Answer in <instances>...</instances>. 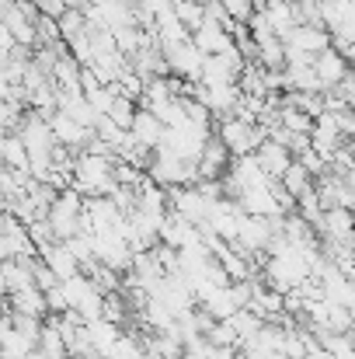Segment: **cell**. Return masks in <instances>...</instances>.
<instances>
[{
  "label": "cell",
  "mask_w": 355,
  "mask_h": 359,
  "mask_svg": "<svg viewBox=\"0 0 355 359\" xmlns=\"http://www.w3.org/2000/svg\"><path fill=\"white\" fill-rule=\"evenodd\" d=\"M216 136L234 150V157H244V154H254L272 133L261 122H244V119H237V116H227V119H220V126H216Z\"/></svg>",
  "instance_id": "1"
},
{
  "label": "cell",
  "mask_w": 355,
  "mask_h": 359,
  "mask_svg": "<svg viewBox=\"0 0 355 359\" xmlns=\"http://www.w3.org/2000/svg\"><path fill=\"white\" fill-rule=\"evenodd\" d=\"M63 286H67V297H70V307H74V311H81L88 321L105 318V290H102L91 276L77 272V276L67 279Z\"/></svg>",
  "instance_id": "2"
},
{
  "label": "cell",
  "mask_w": 355,
  "mask_h": 359,
  "mask_svg": "<svg viewBox=\"0 0 355 359\" xmlns=\"http://www.w3.org/2000/svg\"><path fill=\"white\" fill-rule=\"evenodd\" d=\"M164 56L171 63V74L185 77V81H202V67H206V53L195 46V39H185V42H174V46H164Z\"/></svg>",
  "instance_id": "3"
},
{
  "label": "cell",
  "mask_w": 355,
  "mask_h": 359,
  "mask_svg": "<svg viewBox=\"0 0 355 359\" xmlns=\"http://www.w3.org/2000/svg\"><path fill=\"white\" fill-rule=\"evenodd\" d=\"M171 192V210L185 220H192L195 227L209 220V199L199 192V185H174L167 189Z\"/></svg>",
  "instance_id": "4"
},
{
  "label": "cell",
  "mask_w": 355,
  "mask_h": 359,
  "mask_svg": "<svg viewBox=\"0 0 355 359\" xmlns=\"http://www.w3.org/2000/svg\"><path fill=\"white\" fill-rule=\"evenodd\" d=\"M230 164H234V150L213 133L202 147V157H199V182L202 178H223L230 171Z\"/></svg>",
  "instance_id": "5"
},
{
  "label": "cell",
  "mask_w": 355,
  "mask_h": 359,
  "mask_svg": "<svg viewBox=\"0 0 355 359\" xmlns=\"http://www.w3.org/2000/svg\"><path fill=\"white\" fill-rule=\"evenodd\" d=\"M345 133H342V122H338V116L335 112H324L321 119H317V126H314V133H310V143H314V150L317 154H324L328 161L335 157V150H342L345 147Z\"/></svg>",
  "instance_id": "6"
},
{
  "label": "cell",
  "mask_w": 355,
  "mask_h": 359,
  "mask_svg": "<svg viewBox=\"0 0 355 359\" xmlns=\"http://www.w3.org/2000/svg\"><path fill=\"white\" fill-rule=\"evenodd\" d=\"M282 42H286L289 49H300V53L317 56V53H324L328 46H335V35H331L328 28H317V25H296Z\"/></svg>",
  "instance_id": "7"
},
{
  "label": "cell",
  "mask_w": 355,
  "mask_h": 359,
  "mask_svg": "<svg viewBox=\"0 0 355 359\" xmlns=\"http://www.w3.org/2000/svg\"><path fill=\"white\" fill-rule=\"evenodd\" d=\"M314 67H317V74H321V81H324V88L331 91V88H338L349 74H352V63L345 60V53L342 49H335V46H328L324 53H317L314 56Z\"/></svg>",
  "instance_id": "8"
},
{
  "label": "cell",
  "mask_w": 355,
  "mask_h": 359,
  "mask_svg": "<svg viewBox=\"0 0 355 359\" xmlns=\"http://www.w3.org/2000/svg\"><path fill=\"white\" fill-rule=\"evenodd\" d=\"M53 133H56V140L60 143H67V147H74V150H88V143L95 140V129L91 126H84V122H77L74 116H67L63 109L53 116Z\"/></svg>",
  "instance_id": "9"
},
{
  "label": "cell",
  "mask_w": 355,
  "mask_h": 359,
  "mask_svg": "<svg viewBox=\"0 0 355 359\" xmlns=\"http://www.w3.org/2000/svg\"><path fill=\"white\" fill-rule=\"evenodd\" d=\"M254 154H258L261 168L268 171V178H275V182H279V178H282V175L289 171V164L296 161V154H293V150H289L286 143L272 140V136H268V140H265V143H261V147H258Z\"/></svg>",
  "instance_id": "10"
},
{
  "label": "cell",
  "mask_w": 355,
  "mask_h": 359,
  "mask_svg": "<svg viewBox=\"0 0 355 359\" xmlns=\"http://www.w3.org/2000/svg\"><path fill=\"white\" fill-rule=\"evenodd\" d=\"M132 136L139 140V143H146V147H160L164 143V136H167V126L164 119L153 112V109H143L139 105V112H136V119H132Z\"/></svg>",
  "instance_id": "11"
},
{
  "label": "cell",
  "mask_w": 355,
  "mask_h": 359,
  "mask_svg": "<svg viewBox=\"0 0 355 359\" xmlns=\"http://www.w3.org/2000/svg\"><path fill=\"white\" fill-rule=\"evenodd\" d=\"M39 255H42V258L49 262V269H53V272H56V276H60L63 283H67V279H74V276L81 272V262H77V255H74V251L67 248V241H56V244L42 248Z\"/></svg>",
  "instance_id": "12"
},
{
  "label": "cell",
  "mask_w": 355,
  "mask_h": 359,
  "mask_svg": "<svg viewBox=\"0 0 355 359\" xmlns=\"http://www.w3.org/2000/svg\"><path fill=\"white\" fill-rule=\"evenodd\" d=\"M192 39H195V46H199L206 56H216V53H223V49H230V46H234V35H230L220 21H206Z\"/></svg>",
  "instance_id": "13"
},
{
  "label": "cell",
  "mask_w": 355,
  "mask_h": 359,
  "mask_svg": "<svg viewBox=\"0 0 355 359\" xmlns=\"http://www.w3.org/2000/svg\"><path fill=\"white\" fill-rule=\"evenodd\" d=\"M7 307L18 314H32V318H49V300L39 286H28L21 293H7Z\"/></svg>",
  "instance_id": "14"
},
{
  "label": "cell",
  "mask_w": 355,
  "mask_h": 359,
  "mask_svg": "<svg viewBox=\"0 0 355 359\" xmlns=\"http://www.w3.org/2000/svg\"><path fill=\"white\" fill-rule=\"evenodd\" d=\"M286 74H289V91H314V95H324L328 91L314 63H289Z\"/></svg>",
  "instance_id": "15"
},
{
  "label": "cell",
  "mask_w": 355,
  "mask_h": 359,
  "mask_svg": "<svg viewBox=\"0 0 355 359\" xmlns=\"http://www.w3.org/2000/svg\"><path fill=\"white\" fill-rule=\"evenodd\" d=\"M279 182L286 185V192H289V196H296V199H300L303 192H310V189H314V182H317V178H314V171H310V168H307V164L296 157V161L289 164V171H286Z\"/></svg>",
  "instance_id": "16"
},
{
  "label": "cell",
  "mask_w": 355,
  "mask_h": 359,
  "mask_svg": "<svg viewBox=\"0 0 355 359\" xmlns=\"http://www.w3.org/2000/svg\"><path fill=\"white\" fill-rule=\"evenodd\" d=\"M0 154H4V164H7V168L32 171V154H28V147H25V140H21L18 133H7V136H4Z\"/></svg>",
  "instance_id": "17"
},
{
  "label": "cell",
  "mask_w": 355,
  "mask_h": 359,
  "mask_svg": "<svg viewBox=\"0 0 355 359\" xmlns=\"http://www.w3.org/2000/svg\"><path fill=\"white\" fill-rule=\"evenodd\" d=\"M88 332H91V342L98 346V353H102V356H109V353H112V346L122 339L118 325L116 321H109V318H95V321H88Z\"/></svg>",
  "instance_id": "18"
},
{
  "label": "cell",
  "mask_w": 355,
  "mask_h": 359,
  "mask_svg": "<svg viewBox=\"0 0 355 359\" xmlns=\"http://www.w3.org/2000/svg\"><path fill=\"white\" fill-rule=\"evenodd\" d=\"M258 63H261L265 70H286V42H282L279 35L261 39V42H258Z\"/></svg>",
  "instance_id": "19"
},
{
  "label": "cell",
  "mask_w": 355,
  "mask_h": 359,
  "mask_svg": "<svg viewBox=\"0 0 355 359\" xmlns=\"http://www.w3.org/2000/svg\"><path fill=\"white\" fill-rule=\"evenodd\" d=\"M202 84L216 88V84H237V74L230 70V63L216 53V56H206V67H202Z\"/></svg>",
  "instance_id": "20"
},
{
  "label": "cell",
  "mask_w": 355,
  "mask_h": 359,
  "mask_svg": "<svg viewBox=\"0 0 355 359\" xmlns=\"http://www.w3.org/2000/svg\"><path fill=\"white\" fill-rule=\"evenodd\" d=\"M88 28H91V25H88V14H84L81 7H67V11L60 14V32H63V42L81 39Z\"/></svg>",
  "instance_id": "21"
},
{
  "label": "cell",
  "mask_w": 355,
  "mask_h": 359,
  "mask_svg": "<svg viewBox=\"0 0 355 359\" xmlns=\"http://www.w3.org/2000/svg\"><path fill=\"white\" fill-rule=\"evenodd\" d=\"M174 11H178V18L185 21V28L192 35L206 25V4L202 0H181V4H174Z\"/></svg>",
  "instance_id": "22"
},
{
  "label": "cell",
  "mask_w": 355,
  "mask_h": 359,
  "mask_svg": "<svg viewBox=\"0 0 355 359\" xmlns=\"http://www.w3.org/2000/svg\"><path fill=\"white\" fill-rule=\"evenodd\" d=\"M227 321L237 328V335H240V339H254V335L265 328V318H258L251 307H240L234 318H227Z\"/></svg>",
  "instance_id": "23"
},
{
  "label": "cell",
  "mask_w": 355,
  "mask_h": 359,
  "mask_svg": "<svg viewBox=\"0 0 355 359\" xmlns=\"http://www.w3.org/2000/svg\"><path fill=\"white\" fill-rule=\"evenodd\" d=\"M282 126L289 129V133H314V126H317V119L314 116H307L303 109H293V105H282Z\"/></svg>",
  "instance_id": "24"
},
{
  "label": "cell",
  "mask_w": 355,
  "mask_h": 359,
  "mask_svg": "<svg viewBox=\"0 0 355 359\" xmlns=\"http://www.w3.org/2000/svg\"><path fill=\"white\" fill-rule=\"evenodd\" d=\"M136 112H139V102H136V98H129V95H118L109 116H112V119H116L122 129H132V119H136Z\"/></svg>",
  "instance_id": "25"
},
{
  "label": "cell",
  "mask_w": 355,
  "mask_h": 359,
  "mask_svg": "<svg viewBox=\"0 0 355 359\" xmlns=\"http://www.w3.org/2000/svg\"><path fill=\"white\" fill-rule=\"evenodd\" d=\"M67 46H70V56H74L81 67H95V39H91V28H88L81 39L67 42Z\"/></svg>",
  "instance_id": "26"
},
{
  "label": "cell",
  "mask_w": 355,
  "mask_h": 359,
  "mask_svg": "<svg viewBox=\"0 0 355 359\" xmlns=\"http://www.w3.org/2000/svg\"><path fill=\"white\" fill-rule=\"evenodd\" d=\"M209 342H213L216 349H230V346H237V349H240V342H244V339L237 335V328L230 325V321H220V325L209 332Z\"/></svg>",
  "instance_id": "27"
},
{
  "label": "cell",
  "mask_w": 355,
  "mask_h": 359,
  "mask_svg": "<svg viewBox=\"0 0 355 359\" xmlns=\"http://www.w3.org/2000/svg\"><path fill=\"white\" fill-rule=\"evenodd\" d=\"M60 283H63V279H60V276L49 269V262L39 255V262H35V286H39L42 293H49V290H53V286H60Z\"/></svg>",
  "instance_id": "28"
},
{
  "label": "cell",
  "mask_w": 355,
  "mask_h": 359,
  "mask_svg": "<svg viewBox=\"0 0 355 359\" xmlns=\"http://www.w3.org/2000/svg\"><path fill=\"white\" fill-rule=\"evenodd\" d=\"M46 300H49V314H67V311H74L70 307V297H67V286L60 283V286H53L49 293H46Z\"/></svg>",
  "instance_id": "29"
},
{
  "label": "cell",
  "mask_w": 355,
  "mask_h": 359,
  "mask_svg": "<svg viewBox=\"0 0 355 359\" xmlns=\"http://www.w3.org/2000/svg\"><path fill=\"white\" fill-rule=\"evenodd\" d=\"M223 7L234 21H244V25L254 18V0H223Z\"/></svg>",
  "instance_id": "30"
},
{
  "label": "cell",
  "mask_w": 355,
  "mask_h": 359,
  "mask_svg": "<svg viewBox=\"0 0 355 359\" xmlns=\"http://www.w3.org/2000/svg\"><path fill=\"white\" fill-rule=\"evenodd\" d=\"M338 116V122H342V133L349 136L355 143V109H345V112H335Z\"/></svg>",
  "instance_id": "31"
},
{
  "label": "cell",
  "mask_w": 355,
  "mask_h": 359,
  "mask_svg": "<svg viewBox=\"0 0 355 359\" xmlns=\"http://www.w3.org/2000/svg\"><path fill=\"white\" fill-rule=\"evenodd\" d=\"M67 7H81V11H88L91 7V0H63Z\"/></svg>",
  "instance_id": "32"
},
{
  "label": "cell",
  "mask_w": 355,
  "mask_h": 359,
  "mask_svg": "<svg viewBox=\"0 0 355 359\" xmlns=\"http://www.w3.org/2000/svg\"><path fill=\"white\" fill-rule=\"evenodd\" d=\"M272 4H275V0H254V11H268Z\"/></svg>",
  "instance_id": "33"
},
{
  "label": "cell",
  "mask_w": 355,
  "mask_h": 359,
  "mask_svg": "<svg viewBox=\"0 0 355 359\" xmlns=\"http://www.w3.org/2000/svg\"><path fill=\"white\" fill-rule=\"evenodd\" d=\"M342 359H355V349H352V353H345V356H342Z\"/></svg>",
  "instance_id": "34"
},
{
  "label": "cell",
  "mask_w": 355,
  "mask_h": 359,
  "mask_svg": "<svg viewBox=\"0 0 355 359\" xmlns=\"http://www.w3.org/2000/svg\"><path fill=\"white\" fill-rule=\"evenodd\" d=\"M352 154H355V143H352Z\"/></svg>",
  "instance_id": "35"
},
{
  "label": "cell",
  "mask_w": 355,
  "mask_h": 359,
  "mask_svg": "<svg viewBox=\"0 0 355 359\" xmlns=\"http://www.w3.org/2000/svg\"><path fill=\"white\" fill-rule=\"evenodd\" d=\"M150 359H157V356H150Z\"/></svg>",
  "instance_id": "36"
}]
</instances>
